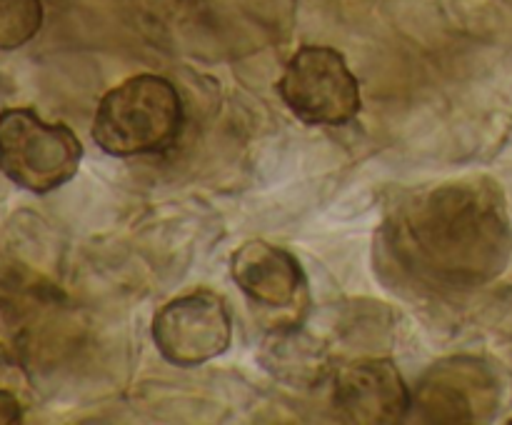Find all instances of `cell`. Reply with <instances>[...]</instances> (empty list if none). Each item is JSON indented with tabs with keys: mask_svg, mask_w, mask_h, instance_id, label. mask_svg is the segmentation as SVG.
<instances>
[{
	"mask_svg": "<svg viewBox=\"0 0 512 425\" xmlns=\"http://www.w3.org/2000/svg\"><path fill=\"white\" fill-rule=\"evenodd\" d=\"M385 273L425 293L483 288L508 270L512 223L503 188L463 178L403 195L378 233Z\"/></svg>",
	"mask_w": 512,
	"mask_h": 425,
	"instance_id": "6da1fadb",
	"label": "cell"
},
{
	"mask_svg": "<svg viewBox=\"0 0 512 425\" xmlns=\"http://www.w3.org/2000/svg\"><path fill=\"white\" fill-rule=\"evenodd\" d=\"M183 130V98L168 78L138 73L110 88L93 118L95 145L113 158L160 155Z\"/></svg>",
	"mask_w": 512,
	"mask_h": 425,
	"instance_id": "7a4b0ae2",
	"label": "cell"
},
{
	"mask_svg": "<svg viewBox=\"0 0 512 425\" xmlns=\"http://www.w3.org/2000/svg\"><path fill=\"white\" fill-rule=\"evenodd\" d=\"M83 143L65 123H48L33 108L0 110V173L18 188L48 195L78 175Z\"/></svg>",
	"mask_w": 512,
	"mask_h": 425,
	"instance_id": "3957f363",
	"label": "cell"
},
{
	"mask_svg": "<svg viewBox=\"0 0 512 425\" xmlns=\"http://www.w3.org/2000/svg\"><path fill=\"white\" fill-rule=\"evenodd\" d=\"M290 113L305 125H348L358 118L360 83L340 50L303 45L285 65L275 85Z\"/></svg>",
	"mask_w": 512,
	"mask_h": 425,
	"instance_id": "277c9868",
	"label": "cell"
},
{
	"mask_svg": "<svg viewBox=\"0 0 512 425\" xmlns=\"http://www.w3.org/2000/svg\"><path fill=\"white\" fill-rule=\"evenodd\" d=\"M153 340L158 353L178 368H195L220 358L233 343L228 303L210 290L173 298L155 313Z\"/></svg>",
	"mask_w": 512,
	"mask_h": 425,
	"instance_id": "5b68a950",
	"label": "cell"
},
{
	"mask_svg": "<svg viewBox=\"0 0 512 425\" xmlns=\"http://www.w3.org/2000/svg\"><path fill=\"white\" fill-rule=\"evenodd\" d=\"M500 408V380L485 360H443L413 393V413L425 423H483Z\"/></svg>",
	"mask_w": 512,
	"mask_h": 425,
	"instance_id": "8992f818",
	"label": "cell"
},
{
	"mask_svg": "<svg viewBox=\"0 0 512 425\" xmlns=\"http://www.w3.org/2000/svg\"><path fill=\"white\" fill-rule=\"evenodd\" d=\"M333 405L353 425H395L413 413V393L390 358H363L335 375Z\"/></svg>",
	"mask_w": 512,
	"mask_h": 425,
	"instance_id": "52a82bcc",
	"label": "cell"
},
{
	"mask_svg": "<svg viewBox=\"0 0 512 425\" xmlns=\"http://www.w3.org/2000/svg\"><path fill=\"white\" fill-rule=\"evenodd\" d=\"M235 285L253 303L273 310H288L305 295V273L290 250L268 240H248L230 260Z\"/></svg>",
	"mask_w": 512,
	"mask_h": 425,
	"instance_id": "ba28073f",
	"label": "cell"
},
{
	"mask_svg": "<svg viewBox=\"0 0 512 425\" xmlns=\"http://www.w3.org/2000/svg\"><path fill=\"white\" fill-rule=\"evenodd\" d=\"M43 0H0V53L28 45L43 28Z\"/></svg>",
	"mask_w": 512,
	"mask_h": 425,
	"instance_id": "9c48e42d",
	"label": "cell"
},
{
	"mask_svg": "<svg viewBox=\"0 0 512 425\" xmlns=\"http://www.w3.org/2000/svg\"><path fill=\"white\" fill-rule=\"evenodd\" d=\"M23 420V405L10 390L0 388V425H15Z\"/></svg>",
	"mask_w": 512,
	"mask_h": 425,
	"instance_id": "30bf717a",
	"label": "cell"
},
{
	"mask_svg": "<svg viewBox=\"0 0 512 425\" xmlns=\"http://www.w3.org/2000/svg\"><path fill=\"white\" fill-rule=\"evenodd\" d=\"M510 423H512V418H510Z\"/></svg>",
	"mask_w": 512,
	"mask_h": 425,
	"instance_id": "8fae6325",
	"label": "cell"
}]
</instances>
